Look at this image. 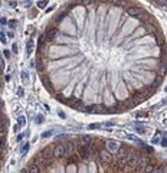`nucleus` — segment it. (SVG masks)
<instances>
[{
  "mask_svg": "<svg viewBox=\"0 0 167 173\" xmlns=\"http://www.w3.org/2000/svg\"><path fill=\"white\" fill-rule=\"evenodd\" d=\"M112 160H114V156H112L111 151H108L107 149H102V150L100 151V163H101L104 167L110 166V164L112 163Z\"/></svg>",
  "mask_w": 167,
  "mask_h": 173,
  "instance_id": "obj_1",
  "label": "nucleus"
},
{
  "mask_svg": "<svg viewBox=\"0 0 167 173\" xmlns=\"http://www.w3.org/2000/svg\"><path fill=\"white\" fill-rule=\"evenodd\" d=\"M75 153L78 155V157H79L82 162H85V160H88V159H89V149H88V146L78 144V149H77Z\"/></svg>",
  "mask_w": 167,
  "mask_h": 173,
  "instance_id": "obj_2",
  "label": "nucleus"
},
{
  "mask_svg": "<svg viewBox=\"0 0 167 173\" xmlns=\"http://www.w3.org/2000/svg\"><path fill=\"white\" fill-rule=\"evenodd\" d=\"M65 155H66V149H65L63 144L53 146V156H55V159H62V157H65Z\"/></svg>",
  "mask_w": 167,
  "mask_h": 173,
  "instance_id": "obj_3",
  "label": "nucleus"
},
{
  "mask_svg": "<svg viewBox=\"0 0 167 173\" xmlns=\"http://www.w3.org/2000/svg\"><path fill=\"white\" fill-rule=\"evenodd\" d=\"M130 151H131L130 147H127V146H120V149H118L117 153H115V159H127V156L130 155Z\"/></svg>",
  "mask_w": 167,
  "mask_h": 173,
  "instance_id": "obj_4",
  "label": "nucleus"
},
{
  "mask_svg": "<svg viewBox=\"0 0 167 173\" xmlns=\"http://www.w3.org/2000/svg\"><path fill=\"white\" fill-rule=\"evenodd\" d=\"M105 149L108 151H111V153H117V150L120 149V144L115 140H108V141H105Z\"/></svg>",
  "mask_w": 167,
  "mask_h": 173,
  "instance_id": "obj_5",
  "label": "nucleus"
},
{
  "mask_svg": "<svg viewBox=\"0 0 167 173\" xmlns=\"http://www.w3.org/2000/svg\"><path fill=\"white\" fill-rule=\"evenodd\" d=\"M143 12H141V9L140 7H137V6H130L128 9H127V15L128 16H131V17H137V16H140Z\"/></svg>",
  "mask_w": 167,
  "mask_h": 173,
  "instance_id": "obj_6",
  "label": "nucleus"
},
{
  "mask_svg": "<svg viewBox=\"0 0 167 173\" xmlns=\"http://www.w3.org/2000/svg\"><path fill=\"white\" fill-rule=\"evenodd\" d=\"M56 35H58V28H49L46 30V33H45V38L48 40H53Z\"/></svg>",
  "mask_w": 167,
  "mask_h": 173,
  "instance_id": "obj_7",
  "label": "nucleus"
},
{
  "mask_svg": "<svg viewBox=\"0 0 167 173\" xmlns=\"http://www.w3.org/2000/svg\"><path fill=\"white\" fill-rule=\"evenodd\" d=\"M149 163H151V157L150 156H147V155H140V159H138V166H146V164H149Z\"/></svg>",
  "mask_w": 167,
  "mask_h": 173,
  "instance_id": "obj_8",
  "label": "nucleus"
},
{
  "mask_svg": "<svg viewBox=\"0 0 167 173\" xmlns=\"http://www.w3.org/2000/svg\"><path fill=\"white\" fill-rule=\"evenodd\" d=\"M28 170H29V173H43V172L40 170V167H39L38 164H35V163H30V164L28 166Z\"/></svg>",
  "mask_w": 167,
  "mask_h": 173,
  "instance_id": "obj_9",
  "label": "nucleus"
},
{
  "mask_svg": "<svg viewBox=\"0 0 167 173\" xmlns=\"http://www.w3.org/2000/svg\"><path fill=\"white\" fill-rule=\"evenodd\" d=\"M95 3H97V0H82V5L84 6H95Z\"/></svg>",
  "mask_w": 167,
  "mask_h": 173,
  "instance_id": "obj_10",
  "label": "nucleus"
},
{
  "mask_svg": "<svg viewBox=\"0 0 167 173\" xmlns=\"http://www.w3.org/2000/svg\"><path fill=\"white\" fill-rule=\"evenodd\" d=\"M5 147H6V137L5 134H0V149L5 150Z\"/></svg>",
  "mask_w": 167,
  "mask_h": 173,
  "instance_id": "obj_11",
  "label": "nucleus"
},
{
  "mask_svg": "<svg viewBox=\"0 0 167 173\" xmlns=\"http://www.w3.org/2000/svg\"><path fill=\"white\" fill-rule=\"evenodd\" d=\"M158 7H167V0H154Z\"/></svg>",
  "mask_w": 167,
  "mask_h": 173,
  "instance_id": "obj_12",
  "label": "nucleus"
},
{
  "mask_svg": "<svg viewBox=\"0 0 167 173\" xmlns=\"http://www.w3.org/2000/svg\"><path fill=\"white\" fill-rule=\"evenodd\" d=\"M17 124L20 125V127H23L26 124V118H25V116H20L19 118H17Z\"/></svg>",
  "mask_w": 167,
  "mask_h": 173,
  "instance_id": "obj_13",
  "label": "nucleus"
},
{
  "mask_svg": "<svg viewBox=\"0 0 167 173\" xmlns=\"http://www.w3.org/2000/svg\"><path fill=\"white\" fill-rule=\"evenodd\" d=\"M32 49H33V43H32V40H30V42H28V45H26V53L30 55V53H32Z\"/></svg>",
  "mask_w": 167,
  "mask_h": 173,
  "instance_id": "obj_14",
  "label": "nucleus"
},
{
  "mask_svg": "<svg viewBox=\"0 0 167 173\" xmlns=\"http://www.w3.org/2000/svg\"><path fill=\"white\" fill-rule=\"evenodd\" d=\"M46 5H48V0H39V2H38V7L39 9H45Z\"/></svg>",
  "mask_w": 167,
  "mask_h": 173,
  "instance_id": "obj_15",
  "label": "nucleus"
},
{
  "mask_svg": "<svg viewBox=\"0 0 167 173\" xmlns=\"http://www.w3.org/2000/svg\"><path fill=\"white\" fill-rule=\"evenodd\" d=\"M28 150H29V143H25V144L22 146L20 153H22V155H26V151H28Z\"/></svg>",
  "mask_w": 167,
  "mask_h": 173,
  "instance_id": "obj_16",
  "label": "nucleus"
},
{
  "mask_svg": "<svg viewBox=\"0 0 167 173\" xmlns=\"http://www.w3.org/2000/svg\"><path fill=\"white\" fill-rule=\"evenodd\" d=\"M0 40H2L3 43H6V42H7V40H6V36H5L2 32H0Z\"/></svg>",
  "mask_w": 167,
  "mask_h": 173,
  "instance_id": "obj_17",
  "label": "nucleus"
},
{
  "mask_svg": "<svg viewBox=\"0 0 167 173\" xmlns=\"http://www.w3.org/2000/svg\"><path fill=\"white\" fill-rule=\"evenodd\" d=\"M151 173H164V172H163V169H158V167H156V169H154Z\"/></svg>",
  "mask_w": 167,
  "mask_h": 173,
  "instance_id": "obj_18",
  "label": "nucleus"
},
{
  "mask_svg": "<svg viewBox=\"0 0 167 173\" xmlns=\"http://www.w3.org/2000/svg\"><path fill=\"white\" fill-rule=\"evenodd\" d=\"M100 127V124H91L89 125V130H95V128H98Z\"/></svg>",
  "mask_w": 167,
  "mask_h": 173,
  "instance_id": "obj_19",
  "label": "nucleus"
},
{
  "mask_svg": "<svg viewBox=\"0 0 167 173\" xmlns=\"http://www.w3.org/2000/svg\"><path fill=\"white\" fill-rule=\"evenodd\" d=\"M15 26H16V22L15 20H10L9 22V28H15Z\"/></svg>",
  "mask_w": 167,
  "mask_h": 173,
  "instance_id": "obj_20",
  "label": "nucleus"
},
{
  "mask_svg": "<svg viewBox=\"0 0 167 173\" xmlns=\"http://www.w3.org/2000/svg\"><path fill=\"white\" fill-rule=\"evenodd\" d=\"M137 117H138V118H141V117H147V113H138Z\"/></svg>",
  "mask_w": 167,
  "mask_h": 173,
  "instance_id": "obj_21",
  "label": "nucleus"
},
{
  "mask_svg": "<svg viewBox=\"0 0 167 173\" xmlns=\"http://www.w3.org/2000/svg\"><path fill=\"white\" fill-rule=\"evenodd\" d=\"M23 137H25V134H19V136L16 137V140H17V141H22V140H23Z\"/></svg>",
  "mask_w": 167,
  "mask_h": 173,
  "instance_id": "obj_22",
  "label": "nucleus"
},
{
  "mask_svg": "<svg viewBox=\"0 0 167 173\" xmlns=\"http://www.w3.org/2000/svg\"><path fill=\"white\" fill-rule=\"evenodd\" d=\"M3 52H5V58H7V59H9V58H10V52H9L7 49H6V51H3Z\"/></svg>",
  "mask_w": 167,
  "mask_h": 173,
  "instance_id": "obj_23",
  "label": "nucleus"
},
{
  "mask_svg": "<svg viewBox=\"0 0 167 173\" xmlns=\"http://www.w3.org/2000/svg\"><path fill=\"white\" fill-rule=\"evenodd\" d=\"M51 136V131H45V133H42V137H49Z\"/></svg>",
  "mask_w": 167,
  "mask_h": 173,
  "instance_id": "obj_24",
  "label": "nucleus"
},
{
  "mask_svg": "<svg viewBox=\"0 0 167 173\" xmlns=\"http://www.w3.org/2000/svg\"><path fill=\"white\" fill-rule=\"evenodd\" d=\"M17 95H19V97H23V90H22V88L17 90Z\"/></svg>",
  "mask_w": 167,
  "mask_h": 173,
  "instance_id": "obj_25",
  "label": "nucleus"
},
{
  "mask_svg": "<svg viewBox=\"0 0 167 173\" xmlns=\"http://www.w3.org/2000/svg\"><path fill=\"white\" fill-rule=\"evenodd\" d=\"M161 144H163V146H164V147H167V136H166V137H164V140H163V141H161Z\"/></svg>",
  "mask_w": 167,
  "mask_h": 173,
  "instance_id": "obj_26",
  "label": "nucleus"
},
{
  "mask_svg": "<svg viewBox=\"0 0 167 173\" xmlns=\"http://www.w3.org/2000/svg\"><path fill=\"white\" fill-rule=\"evenodd\" d=\"M36 120H38L36 123H42V121H43V117H42V116H38V118H36Z\"/></svg>",
  "mask_w": 167,
  "mask_h": 173,
  "instance_id": "obj_27",
  "label": "nucleus"
},
{
  "mask_svg": "<svg viewBox=\"0 0 167 173\" xmlns=\"http://www.w3.org/2000/svg\"><path fill=\"white\" fill-rule=\"evenodd\" d=\"M166 69H167V67H166V65H163V67H161V74H166Z\"/></svg>",
  "mask_w": 167,
  "mask_h": 173,
  "instance_id": "obj_28",
  "label": "nucleus"
},
{
  "mask_svg": "<svg viewBox=\"0 0 167 173\" xmlns=\"http://www.w3.org/2000/svg\"><path fill=\"white\" fill-rule=\"evenodd\" d=\"M7 36H9V38H10V39H12V38H13V36H15V35H13V32H7Z\"/></svg>",
  "mask_w": 167,
  "mask_h": 173,
  "instance_id": "obj_29",
  "label": "nucleus"
},
{
  "mask_svg": "<svg viewBox=\"0 0 167 173\" xmlns=\"http://www.w3.org/2000/svg\"><path fill=\"white\" fill-rule=\"evenodd\" d=\"M23 79H25V81L28 79V74H26V72H23Z\"/></svg>",
  "mask_w": 167,
  "mask_h": 173,
  "instance_id": "obj_30",
  "label": "nucleus"
},
{
  "mask_svg": "<svg viewBox=\"0 0 167 173\" xmlns=\"http://www.w3.org/2000/svg\"><path fill=\"white\" fill-rule=\"evenodd\" d=\"M12 49H13V52H17V45H13V48H12Z\"/></svg>",
  "mask_w": 167,
  "mask_h": 173,
  "instance_id": "obj_31",
  "label": "nucleus"
},
{
  "mask_svg": "<svg viewBox=\"0 0 167 173\" xmlns=\"http://www.w3.org/2000/svg\"><path fill=\"white\" fill-rule=\"evenodd\" d=\"M10 6L12 7H16V2H10Z\"/></svg>",
  "mask_w": 167,
  "mask_h": 173,
  "instance_id": "obj_32",
  "label": "nucleus"
},
{
  "mask_svg": "<svg viewBox=\"0 0 167 173\" xmlns=\"http://www.w3.org/2000/svg\"><path fill=\"white\" fill-rule=\"evenodd\" d=\"M3 157V149H0V159Z\"/></svg>",
  "mask_w": 167,
  "mask_h": 173,
  "instance_id": "obj_33",
  "label": "nucleus"
}]
</instances>
